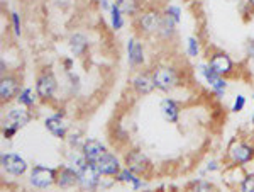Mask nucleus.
Segmentation results:
<instances>
[{
	"label": "nucleus",
	"mask_w": 254,
	"mask_h": 192,
	"mask_svg": "<svg viewBox=\"0 0 254 192\" xmlns=\"http://www.w3.org/2000/svg\"><path fill=\"white\" fill-rule=\"evenodd\" d=\"M153 80H154V87L158 89L159 92H173L176 87L182 85V77H180V72L176 70L175 67H170V65H161V67H156L153 72Z\"/></svg>",
	"instance_id": "obj_1"
},
{
	"label": "nucleus",
	"mask_w": 254,
	"mask_h": 192,
	"mask_svg": "<svg viewBox=\"0 0 254 192\" xmlns=\"http://www.w3.org/2000/svg\"><path fill=\"white\" fill-rule=\"evenodd\" d=\"M56 174L58 169H51L46 165H34L29 170V186L38 191H46L56 186Z\"/></svg>",
	"instance_id": "obj_2"
},
{
	"label": "nucleus",
	"mask_w": 254,
	"mask_h": 192,
	"mask_svg": "<svg viewBox=\"0 0 254 192\" xmlns=\"http://www.w3.org/2000/svg\"><path fill=\"white\" fill-rule=\"evenodd\" d=\"M227 155L236 167H244L254 160V145L243 140H234L229 145Z\"/></svg>",
	"instance_id": "obj_3"
},
{
	"label": "nucleus",
	"mask_w": 254,
	"mask_h": 192,
	"mask_svg": "<svg viewBox=\"0 0 254 192\" xmlns=\"http://www.w3.org/2000/svg\"><path fill=\"white\" fill-rule=\"evenodd\" d=\"M34 91L38 94L39 100H51L58 92V80H56L55 73L49 70L41 72L36 79Z\"/></svg>",
	"instance_id": "obj_4"
},
{
	"label": "nucleus",
	"mask_w": 254,
	"mask_h": 192,
	"mask_svg": "<svg viewBox=\"0 0 254 192\" xmlns=\"http://www.w3.org/2000/svg\"><path fill=\"white\" fill-rule=\"evenodd\" d=\"M124 165L130 170V172L139 175V177L147 175L151 170V160L147 158V155L139 148H132L126 153Z\"/></svg>",
	"instance_id": "obj_5"
},
{
	"label": "nucleus",
	"mask_w": 254,
	"mask_h": 192,
	"mask_svg": "<svg viewBox=\"0 0 254 192\" xmlns=\"http://www.w3.org/2000/svg\"><path fill=\"white\" fill-rule=\"evenodd\" d=\"M0 165H2L3 172L7 175H12V177H22L29 170V163L24 160L20 155L10 152L0 155Z\"/></svg>",
	"instance_id": "obj_6"
},
{
	"label": "nucleus",
	"mask_w": 254,
	"mask_h": 192,
	"mask_svg": "<svg viewBox=\"0 0 254 192\" xmlns=\"http://www.w3.org/2000/svg\"><path fill=\"white\" fill-rule=\"evenodd\" d=\"M102 175L93 163H87V167L78 172V187L83 192H97L102 187Z\"/></svg>",
	"instance_id": "obj_7"
},
{
	"label": "nucleus",
	"mask_w": 254,
	"mask_h": 192,
	"mask_svg": "<svg viewBox=\"0 0 254 192\" xmlns=\"http://www.w3.org/2000/svg\"><path fill=\"white\" fill-rule=\"evenodd\" d=\"M198 73H200V77L210 85V91L217 99H224L225 91H227V80H225L224 77L217 75L207 63L198 65Z\"/></svg>",
	"instance_id": "obj_8"
},
{
	"label": "nucleus",
	"mask_w": 254,
	"mask_h": 192,
	"mask_svg": "<svg viewBox=\"0 0 254 192\" xmlns=\"http://www.w3.org/2000/svg\"><path fill=\"white\" fill-rule=\"evenodd\" d=\"M161 19H163V14L159 10H156V9L144 10L142 14H139V17H137L139 32L144 36L158 34L159 26H161Z\"/></svg>",
	"instance_id": "obj_9"
},
{
	"label": "nucleus",
	"mask_w": 254,
	"mask_h": 192,
	"mask_svg": "<svg viewBox=\"0 0 254 192\" xmlns=\"http://www.w3.org/2000/svg\"><path fill=\"white\" fill-rule=\"evenodd\" d=\"M32 121V114L29 109L26 107H12L5 112L2 119V126L3 128H14V129H22L26 128L27 124Z\"/></svg>",
	"instance_id": "obj_10"
},
{
	"label": "nucleus",
	"mask_w": 254,
	"mask_h": 192,
	"mask_svg": "<svg viewBox=\"0 0 254 192\" xmlns=\"http://www.w3.org/2000/svg\"><path fill=\"white\" fill-rule=\"evenodd\" d=\"M207 65L217 73V75L224 77V79H225V77H229L232 72H234V61H232V58L225 51H215V53H212V55L208 56Z\"/></svg>",
	"instance_id": "obj_11"
},
{
	"label": "nucleus",
	"mask_w": 254,
	"mask_h": 192,
	"mask_svg": "<svg viewBox=\"0 0 254 192\" xmlns=\"http://www.w3.org/2000/svg\"><path fill=\"white\" fill-rule=\"evenodd\" d=\"M20 91L22 89H20V80L17 75H14V73L2 75V79H0V100H2V104L10 102L12 99H17Z\"/></svg>",
	"instance_id": "obj_12"
},
{
	"label": "nucleus",
	"mask_w": 254,
	"mask_h": 192,
	"mask_svg": "<svg viewBox=\"0 0 254 192\" xmlns=\"http://www.w3.org/2000/svg\"><path fill=\"white\" fill-rule=\"evenodd\" d=\"M95 167H97L98 172H100L102 177H114V179H116L119 172L124 169L121 160H119V157L112 152L105 153L104 157L95 163Z\"/></svg>",
	"instance_id": "obj_13"
},
{
	"label": "nucleus",
	"mask_w": 254,
	"mask_h": 192,
	"mask_svg": "<svg viewBox=\"0 0 254 192\" xmlns=\"http://www.w3.org/2000/svg\"><path fill=\"white\" fill-rule=\"evenodd\" d=\"M44 128L46 131L51 134V136L58 138V140H66L68 138V133H69V128L64 121L63 114H51L44 119Z\"/></svg>",
	"instance_id": "obj_14"
},
{
	"label": "nucleus",
	"mask_w": 254,
	"mask_h": 192,
	"mask_svg": "<svg viewBox=\"0 0 254 192\" xmlns=\"http://www.w3.org/2000/svg\"><path fill=\"white\" fill-rule=\"evenodd\" d=\"M56 187L61 191H68L73 187H78V170L73 169L71 165H61L56 174Z\"/></svg>",
	"instance_id": "obj_15"
},
{
	"label": "nucleus",
	"mask_w": 254,
	"mask_h": 192,
	"mask_svg": "<svg viewBox=\"0 0 254 192\" xmlns=\"http://www.w3.org/2000/svg\"><path fill=\"white\" fill-rule=\"evenodd\" d=\"M127 51V63L130 68H139L141 65H144V46L142 43L136 38H129L126 44Z\"/></svg>",
	"instance_id": "obj_16"
},
{
	"label": "nucleus",
	"mask_w": 254,
	"mask_h": 192,
	"mask_svg": "<svg viewBox=\"0 0 254 192\" xmlns=\"http://www.w3.org/2000/svg\"><path fill=\"white\" fill-rule=\"evenodd\" d=\"M107 146L104 145L102 141L98 140H93V138H87L83 143V146H81V153H83V157L87 158L88 163H95L100 160L102 157H104L105 153H107Z\"/></svg>",
	"instance_id": "obj_17"
},
{
	"label": "nucleus",
	"mask_w": 254,
	"mask_h": 192,
	"mask_svg": "<svg viewBox=\"0 0 254 192\" xmlns=\"http://www.w3.org/2000/svg\"><path fill=\"white\" fill-rule=\"evenodd\" d=\"M130 87L137 96H149L154 91V80L151 72H137L130 80Z\"/></svg>",
	"instance_id": "obj_18"
},
{
	"label": "nucleus",
	"mask_w": 254,
	"mask_h": 192,
	"mask_svg": "<svg viewBox=\"0 0 254 192\" xmlns=\"http://www.w3.org/2000/svg\"><path fill=\"white\" fill-rule=\"evenodd\" d=\"M159 114H161V117L166 122H170V124H176V122L180 121L182 107H180V104L175 99H171V97H165V99H161V102H159Z\"/></svg>",
	"instance_id": "obj_19"
},
{
	"label": "nucleus",
	"mask_w": 254,
	"mask_h": 192,
	"mask_svg": "<svg viewBox=\"0 0 254 192\" xmlns=\"http://www.w3.org/2000/svg\"><path fill=\"white\" fill-rule=\"evenodd\" d=\"M68 48L75 58H80L90 48V41L83 32H71L68 38Z\"/></svg>",
	"instance_id": "obj_20"
},
{
	"label": "nucleus",
	"mask_w": 254,
	"mask_h": 192,
	"mask_svg": "<svg viewBox=\"0 0 254 192\" xmlns=\"http://www.w3.org/2000/svg\"><path fill=\"white\" fill-rule=\"evenodd\" d=\"M116 182L129 184L130 189H132L134 192H139V191H142L146 187V181H144V179L139 177V175H136L134 172H130L127 167H124V169L119 172V175L116 177Z\"/></svg>",
	"instance_id": "obj_21"
},
{
	"label": "nucleus",
	"mask_w": 254,
	"mask_h": 192,
	"mask_svg": "<svg viewBox=\"0 0 254 192\" xmlns=\"http://www.w3.org/2000/svg\"><path fill=\"white\" fill-rule=\"evenodd\" d=\"M176 26H178V24H176L173 19L163 14L161 26H159V31H158L156 36L163 41H171L176 36Z\"/></svg>",
	"instance_id": "obj_22"
},
{
	"label": "nucleus",
	"mask_w": 254,
	"mask_h": 192,
	"mask_svg": "<svg viewBox=\"0 0 254 192\" xmlns=\"http://www.w3.org/2000/svg\"><path fill=\"white\" fill-rule=\"evenodd\" d=\"M38 94H36L34 89L31 87H22V91L19 92L17 96V104L20 105V107H26V109H31L36 105V102H38Z\"/></svg>",
	"instance_id": "obj_23"
},
{
	"label": "nucleus",
	"mask_w": 254,
	"mask_h": 192,
	"mask_svg": "<svg viewBox=\"0 0 254 192\" xmlns=\"http://www.w3.org/2000/svg\"><path fill=\"white\" fill-rule=\"evenodd\" d=\"M114 3L121 9L122 14L130 15V17L137 15L139 10H141V0H116Z\"/></svg>",
	"instance_id": "obj_24"
},
{
	"label": "nucleus",
	"mask_w": 254,
	"mask_h": 192,
	"mask_svg": "<svg viewBox=\"0 0 254 192\" xmlns=\"http://www.w3.org/2000/svg\"><path fill=\"white\" fill-rule=\"evenodd\" d=\"M66 160H68V165H71L73 169H76L80 172L83 167H87V158L83 157L81 150H71L69 148L66 152Z\"/></svg>",
	"instance_id": "obj_25"
},
{
	"label": "nucleus",
	"mask_w": 254,
	"mask_h": 192,
	"mask_svg": "<svg viewBox=\"0 0 254 192\" xmlns=\"http://www.w3.org/2000/svg\"><path fill=\"white\" fill-rule=\"evenodd\" d=\"M110 26H112L114 31H121L122 27H124V14L121 12V9L116 5V3H112V9H110Z\"/></svg>",
	"instance_id": "obj_26"
},
{
	"label": "nucleus",
	"mask_w": 254,
	"mask_h": 192,
	"mask_svg": "<svg viewBox=\"0 0 254 192\" xmlns=\"http://www.w3.org/2000/svg\"><path fill=\"white\" fill-rule=\"evenodd\" d=\"M85 140H87V138H85ZM85 140H83V134H81V131H78V129H73V131H69L68 138H66L68 146L71 150H81Z\"/></svg>",
	"instance_id": "obj_27"
},
{
	"label": "nucleus",
	"mask_w": 254,
	"mask_h": 192,
	"mask_svg": "<svg viewBox=\"0 0 254 192\" xmlns=\"http://www.w3.org/2000/svg\"><path fill=\"white\" fill-rule=\"evenodd\" d=\"M190 191L191 192H217L214 184L205 181V179H196V181L191 182Z\"/></svg>",
	"instance_id": "obj_28"
},
{
	"label": "nucleus",
	"mask_w": 254,
	"mask_h": 192,
	"mask_svg": "<svg viewBox=\"0 0 254 192\" xmlns=\"http://www.w3.org/2000/svg\"><path fill=\"white\" fill-rule=\"evenodd\" d=\"M187 55L190 58H196L200 55V41L195 38V36H190L187 39Z\"/></svg>",
	"instance_id": "obj_29"
},
{
	"label": "nucleus",
	"mask_w": 254,
	"mask_h": 192,
	"mask_svg": "<svg viewBox=\"0 0 254 192\" xmlns=\"http://www.w3.org/2000/svg\"><path fill=\"white\" fill-rule=\"evenodd\" d=\"M163 14L168 15V17H171V19L175 20L176 24L182 22V14H183V12H182V7H180V5H175V3H170V5H168L166 9H165V12H163Z\"/></svg>",
	"instance_id": "obj_30"
},
{
	"label": "nucleus",
	"mask_w": 254,
	"mask_h": 192,
	"mask_svg": "<svg viewBox=\"0 0 254 192\" xmlns=\"http://www.w3.org/2000/svg\"><path fill=\"white\" fill-rule=\"evenodd\" d=\"M10 24H12V31H14L15 38H20L22 34V20H20V14L19 12H10Z\"/></svg>",
	"instance_id": "obj_31"
},
{
	"label": "nucleus",
	"mask_w": 254,
	"mask_h": 192,
	"mask_svg": "<svg viewBox=\"0 0 254 192\" xmlns=\"http://www.w3.org/2000/svg\"><path fill=\"white\" fill-rule=\"evenodd\" d=\"M239 192H254V172L244 175L239 182Z\"/></svg>",
	"instance_id": "obj_32"
},
{
	"label": "nucleus",
	"mask_w": 254,
	"mask_h": 192,
	"mask_svg": "<svg viewBox=\"0 0 254 192\" xmlns=\"http://www.w3.org/2000/svg\"><path fill=\"white\" fill-rule=\"evenodd\" d=\"M244 107H246V97L243 96V94H237L234 102H232V109H231V111L237 114V112L243 111Z\"/></svg>",
	"instance_id": "obj_33"
},
{
	"label": "nucleus",
	"mask_w": 254,
	"mask_h": 192,
	"mask_svg": "<svg viewBox=\"0 0 254 192\" xmlns=\"http://www.w3.org/2000/svg\"><path fill=\"white\" fill-rule=\"evenodd\" d=\"M66 77H68V82H69V87H71V92H78L80 91V77L76 75L75 72H69L66 73Z\"/></svg>",
	"instance_id": "obj_34"
},
{
	"label": "nucleus",
	"mask_w": 254,
	"mask_h": 192,
	"mask_svg": "<svg viewBox=\"0 0 254 192\" xmlns=\"http://www.w3.org/2000/svg\"><path fill=\"white\" fill-rule=\"evenodd\" d=\"M73 67H75V60H73V56H66V58L63 60V70L69 73L73 70Z\"/></svg>",
	"instance_id": "obj_35"
},
{
	"label": "nucleus",
	"mask_w": 254,
	"mask_h": 192,
	"mask_svg": "<svg viewBox=\"0 0 254 192\" xmlns=\"http://www.w3.org/2000/svg\"><path fill=\"white\" fill-rule=\"evenodd\" d=\"M17 134V129H14V128H3L2 126V136L5 138V140H12V138Z\"/></svg>",
	"instance_id": "obj_36"
},
{
	"label": "nucleus",
	"mask_w": 254,
	"mask_h": 192,
	"mask_svg": "<svg viewBox=\"0 0 254 192\" xmlns=\"http://www.w3.org/2000/svg\"><path fill=\"white\" fill-rule=\"evenodd\" d=\"M246 55L251 60H254V38L248 39V43H246Z\"/></svg>",
	"instance_id": "obj_37"
},
{
	"label": "nucleus",
	"mask_w": 254,
	"mask_h": 192,
	"mask_svg": "<svg viewBox=\"0 0 254 192\" xmlns=\"http://www.w3.org/2000/svg\"><path fill=\"white\" fill-rule=\"evenodd\" d=\"M205 170H207V174H210V172H217V170H220L219 162H217V160H210V162L207 163Z\"/></svg>",
	"instance_id": "obj_38"
},
{
	"label": "nucleus",
	"mask_w": 254,
	"mask_h": 192,
	"mask_svg": "<svg viewBox=\"0 0 254 192\" xmlns=\"http://www.w3.org/2000/svg\"><path fill=\"white\" fill-rule=\"evenodd\" d=\"M53 5L60 7V9H66V7H69L73 3V0H51Z\"/></svg>",
	"instance_id": "obj_39"
},
{
	"label": "nucleus",
	"mask_w": 254,
	"mask_h": 192,
	"mask_svg": "<svg viewBox=\"0 0 254 192\" xmlns=\"http://www.w3.org/2000/svg\"><path fill=\"white\" fill-rule=\"evenodd\" d=\"M100 7H102V10L110 12V9H112V3H110L109 0H100Z\"/></svg>",
	"instance_id": "obj_40"
},
{
	"label": "nucleus",
	"mask_w": 254,
	"mask_h": 192,
	"mask_svg": "<svg viewBox=\"0 0 254 192\" xmlns=\"http://www.w3.org/2000/svg\"><path fill=\"white\" fill-rule=\"evenodd\" d=\"M246 2H248V3H249V5H251V7H253V9H254V0H246Z\"/></svg>",
	"instance_id": "obj_41"
},
{
	"label": "nucleus",
	"mask_w": 254,
	"mask_h": 192,
	"mask_svg": "<svg viewBox=\"0 0 254 192\" xmlns=\"http://www.w3.org/2000/svg\"><path fill=\"white\" fill-rule=\"evenodd\" d=\"M253 99H254V96H253ZM251 121H253V124H254V112H253V116H251Z\"/></svg>",
	"instance_id": "obj_42"
}]
</instances>
